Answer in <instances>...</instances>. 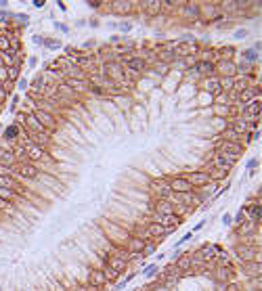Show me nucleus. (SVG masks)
Masks as SVG:
<instances>
[{"mask_svg": "<svg viewBox=\"0 0 262 291\" xmlns=\"http://www.w3.org/2000/svg\"><path fill=\"white\" fill-rule=\"evenodd\" d=\"M19 88L25 90V88H27V80H19Z\"/></svg>", "mask_w": 262, "mask_h": 291, "instance_id": "nucleus-28", "label": "nucleus"}, {"mask_svg": "<svg viewBox=\"0 0 262 291\" xmlns=\"http://www.w3.org/2000/svg\"><path fill=\"white\" fill-rule=\"evenodd\" d=\"M17 161V153L13 149H4L0 147V164H6V166H13Z\"/></svg>", "mask_w": 262, "mask_h": 291, "instance_id": "nucleus-13", "label": "nucleus"}, {"mask_svg": "<svg viewBox=\"0 0 262 291\" xmlns=\"http://www.w3.org/2000/svg\"><path fill=\"white\" fill-rule=\"evenodd\" d=\"M157 270H159V266H157V264H151V266H147L145 274H147V277H153V274H157Z\"/></svg>", "mask_w": 262, "mask_h": 291, "instance_id": "nucleus-22", "label": "nucleus"}, {"mask_svg": "<svg viewBox=\"0 0 262 291\" xmlns=\"http://www.w3.org/2000/svg\"><path fill=\"white\" fill-rule=\"evenodd\" d=\"M155 214L157 216H170V214H174V205L168 203V201H157L155 203Z\"/></svg>", "mask_w": 262, "mask_h": 291, "instance_id": "nucleus-15", "label": "nucleus"}, {"mask_svg": "<svg viewBox=\"0 0 262 291\" xmlns=\"http://www.w3.org/2000/svg\"><path fill=\"white\" fill-rule=\"evenodd\" d=\"M128 268V264H126V260H122V258H115V255H107L105 260H103V274H105V279H107V283L109 281H115L124 270Z\"/></svg>", "mask_w": 262, "mask_h": 291, "instance_id": "nucleus-1", "label": "nucleus"}, {"mask_svg": "<svg viewBox=\"0 0 262 291\" xmlns=\"http://www.w3.org/2000/svg\"><path fill=\"white\" fill-rule=\"evenodd\" d=\"M130 8H132L130 2H115V4H109V11H113V13H120V15L128 13Z\"/></svg>", "mask_w": 262, "mask_h": 291, "instance_id": "nucleus-17", "label": "nucleus"}, {"mask_svg": "<svg viewBox=\"0 0 262 291\" xmlns=\"http://www.w3.org/2000/svg\"><path fill=\"white\" fill-rule=\"evenodd\" d=\"M182 178H187L191 186H208V184L212 182V178H210L206 172H201V170H197V172H189V174L182 176Z\"/></svg>", "mask_w": 262, "mask_h": 291, "instance_id": "nucleus-5", "label": "nucleus"}, {"mask_svg": "<svg viewBox=\"0 0 262 291\" xmlns=\"http://www.w3.org/2000/svg\"><path fill=\"white\" fill-rule=\"evenodd\" d=\"M153 191L157 193V197L162 199V201H166L168 197H170V186H168V180H153Z\"/></svg>", "mask_w": 262, "mask_h": 291, "instance_id": "nucleus-11", "label": "nucleus"}, {"mask_svg": "<svg viewBox=\"0 0 262 291\" xmlns=\"http://www.w3.org/2000/svg\"><path fill=\"white\" fill-rule=\"evenodd\" d=\"M191 235H193V233H187V235H185V237H182V239L178 241V245H182V243H187V241L191 239Z\"/></svg>", "mask_w": 262, "mask_h": 291, "instance_id": "nucleus-27", "label": "nucleus"}, {"mask_svg": "<svg viewBox=\"0 0 262 291\" xmlns=\"http://www.w3.org/2000/svg\"><path fill=\"white\" fill-rule=\"evenodd\" d=\"M220 74H224V78H235L237 76V65L231 61V59H222L218 63Z\"/></svg>", "mask_w": 262, "mask_h": 291, "instance_id": "nucleus-12", "label": "nucleus"}, {"mask_svg": "<svg viewBox=\"0 0 262 291\" xmlns=\"http://www.w3.org/2000/svg\"><path fill=\"white\" fill-rule=\"evenodd\" d=\"M168 186H170L172 193H191L193 191V186L189 184V180L182 178V176H172L168 180Z\"/></svg>", "mask_w": 262, "mask_h": 291, "instance_id": "nucleus-6", "label": "nucleus"}, {"mask_svg": "<svg viewBox=\"0 0 262 291\" xmlns=\"http://www.w3.org/2000/svg\"><path fill=\"white\" fill-rule=\"evenodd\" d=\"M145 241L143 239H138V237H130L126 243H124V247L128 251V255L130 258H138V255H143V249H145Z\"/></svg>", "mask_w": 262, "mask_h": 291, "instance_id": "nucleus-7", "label": "nucleus"}, {"mask_svg": "<svg viewBox=\"0 0 262 291\" xmlns=\"http://www.w3.org/2000/svg\"><path fill=\"white\" fill-rule=\"evenodd\" d=\"M17 136H19V126L17 124H11L4 128V134H2V138L4 140H8V142H15L17 140Z\"/></svg>", "mask_w": 262, "mask_h": 291, "instance_id": "nucleus-16", "label": "nucleus"}, {"mask_svg": "<svg viewBox=\"0 0 262 291\" xmlns=\"http://www.w3.org/2000/svg\"><path fill=\"white\" fill-rule=\"evenodd\" d=\"M260 214H262L260 203H254V205H252V214H250V220H252L254 224H258V220H260Z\"/></svg>", "mask_w": 262, "mask_h": 291, "instance_id": "nucleus-19", "label": "nucleus"}, {"mask_svg": "<svg viewBox=\"0 0 262 291\" xmlns=\"http://www.w3.org/2000/svg\"><path fill=\"white\" fill-rule=\"evenodd\" d=\"M86 279H88V285H90V287H94V289H101V287H105V285H107V279H105V274H103V270H101V268L88 270Z\"/></svg>", "mask_w": 262, "mask_h": 291, "instance_id": "nucleus-8", "label": "nucleus"}, {"mask_svg": "<svg viewBox=\"0 0 262 291\" xmlns=\"http://www.w3.org/2000/svg\"><path fill=\"white\" fill-rule=\"evenodd\" d=\"M153 251H155V243H147L145 249H143V255H151Z\"/></svg>", "mask_w": 262, "mask_h": 291, "instance_id": "nucleus-24", "label": "nucleus"}, {"mask_svg": "<svg viewBox=\"0 0 262 291\" xmlns=\"http://www.w3.org/2000/svg\"><path fill=\"white\" fill-rule=\"evenodd\" d=\"M19 122L25 126V130L27 132H34V134H46V130H44V126L38 122V117L34 115V113H21L19 115Z\"/></svg>", "mask_w": 262, "mask_h": 291, "instance_id": "nucleus-4", "label": "nucleus"}, {"mask_svg": "<svg viewBox=\"0 0 262 291\" xmlns=\"http://www.w3.org/2000/svg\"><path fill=\"white\" fill-rule=\"evenodd\" d=\"M218 155H222L224 159H229L233 166L237 164V159L243 155V145L241 142H229V140H222L218 147Z\"/></svg>", "mask_w": 262, "mask_h": 291, "instance_id": "nucleus-2", "label": "nucleus"}, {"mask_svg": "<svg viewBox=\"0 0 262 291\" xmlns=\"http://www.w3.org/2000/svg\"><path fill=\"white\" fill-rule=\"evenodd\" d=\"M214 111H216V113H220V115H226V113H229V107H226V105H216V107H214Z\"/></svg>", "mask_w": 262, "mask_h": 291, "instance_id": "nucleus-23", "label": "nucleus"}, {"mask_svg": "<svg viewBox=\"0 0 262 291\" xmlns=\"http://www.w3.org/2000/svg\"><path fill=\"white\" fill-rule=\"evenodd\" d=\"M44 44H46V46H50V48H57V46H59V42H55V40H42Z\"/></svg>", "mask_w": 262, "mask_h": 291, "instance_id": "nucleus-26", "label": "nucleus"}, {"mask_svg": "<svg viewBox=\"0 0 262 291\" xmlns=\"http://www.w3.org/2000/svg\"><path fill=\"white\" fill-rule=\"evenodd\" d=\"M36 117H38V122L44 126V130H52L55 126H57V122H55V117L50 115V113H44V111H40V109H34L32 111Z\"/></svg>", "mask_w": 262, "mask_h": 291, "instance_id": "nucleus-10", "label": "nucleus"}, {"mask_svg": "<svg viewBox=\"0 0 262 291\" xmlns=\"http://www.w3.org/2000/svg\"><path fill=\"white\" fill-rule=\"evenodd\" d=\"M8 48H11V40L6 36H0V52H8Z\"/></svg>", "mask_w": 262, "mask_h": 291, "instance_id": "nucleus-21", "label": "nucleus"}, {"mask_svg": "<svg viewBox=\"0 0 262 291\" xmlns=\"http://www.w3.org/2000/svg\"><path fill=\"white\" fill-rule=\"evenodd\" d=\"M17 170V176L21 178V180H30V178H36L38 176V167L34 166V164H19V166H15Z\"/></svg>", "mask_w": 262, "mask_h": 291, "instance_id": "nucleus-9", "label": "nucleus"}, {"mask_svg": "<svg viewBox=\"0 0 262 291\" xmlns=\"http://www.w3.org/2000/svg\"><path fill=\"white\" fill-rule=\"evenodd\" d=\"M27 63H30V65H32V67H34V65H36V63H38V59H36V57H30V59H27Z\"/></svg>", "mask_w": 262, "mask_h": 291, "instance_id": "nucleus-29", "label": "nucleus"}, {"mask_svg": "<svg viewBox=\"0 0 262 291\" xmlns=\"http://www.w3.org/2000/svg\"><path fill=\"white\" fill-rule=\"evenodd\" d=\"M15 184H19V182H15L13 178H6V176H0V186H6V189H13Z\"/></svg>", "mask_w": 262, "mask_h": 291, "instance_id": "nucleus-20", "label": "nucleus"}, {"mask_svg": "<svg viewBox=\"0 0 262 291\" xmlns=\"http://www.w3.org/2000/svg\"><path fill=\"white\" fill-rule=\"evenodd\" d=\"M120 63H122V67H124L126 71H132V74H136V76H138V74L147 67L145 59H143V57H138V55H128V57H124Z\"/></svg>", "mask_w": 262, "mask_h": 291, "instance_id": "nucleus-3", "label": "nucleus"}, {"mask_svg": "<svg viewBox=\"0 0 262 291\" xmlns=\"http://www.w3.org/2000/svg\"><path fill=\"white\" fill-rule=\"evenodd\" d=\"M206 90H208L212 96H218L220 92H222V88H220V78H208V80H206Z\"/></svg>", "mask_w": 262, "mask_h": 291, "instance_id": "nucleus-14", "label": "nucleus"}, {"mask_svg": "<svg viewBox=\"0 0 262 291\" xmlns=\"http://www.w3.org/2000/svg\"><path fill=\"white\" fill-rule=\"evenodd\" d=\"M216 128L224 130V128H226V120H224V117H216Z\"/></svg>", "mask_w": 262, "mask_h": 291, "instance_id": "nucleus-25", "label": "nucleus"}, {"mask_svg": "<svg viewBox=\"0 0 262 291\" xmlns=\"http://www.w3.org/2000/svg\"><path fill=\"white\" fill-rule=\"evenodd\" d=\"M19 195L15 193V189H6V186H0V199L2 201H11V199H17Z\"/></svg>", "mask_w": 262, "mask_h": 291, "instance_id": "nucleus-18", "label": "nucleus"}]
</instances>
